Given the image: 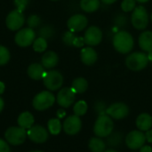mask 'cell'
Instances as JSON below:
<instances>
[{
	"instance_id": "cell-1",
	"label": "cell",
	"mask_w": 152,
	"mask_h": 152,
	"mask_svg": "<svg viewBox=\"0 0 152 152\" xmlns=\"http://www.w3.org/2000/svg\"><path fill=\"white\" fill-rule=\"evenodd\" d=\"M113 46L114 48L120 53L126 54L131 52V50L134 47V40L133 36L126 31V30H120L117 32L112 39Z\"/></svg>"
},
{
	"instance_id": "cell-2",
	"label": "cell",
	"mask_w": 152,
	"mask_h": 152,
	"mask_svg": "<svg viewBox=\"0 0 152 152\" xmlns=\"http://www.w3.org/2000/svg\"><path fill=\"white\" fill-rule=\"evenodd\" d=\"M114 129L112 118L108 115L99 116L94 126V133L97 137L107 138Z\"/></svg>"
},
{
	"instance_id": "cell-3",
	"label": "cell",
	"mask_w": 152,
	"mask_h": 152,
	"mask_svg": "<svg viewBox=\"0 0 152 152\" xmlns=\"http://www.w3.org/2000/svg\"><path fill=\"white\" fill-rule=\"evenodd\" d=\"M149 59L145 53L135 52L129 54L126 59V67L133 71H140L146 68L148 65Z\"/></svg>"
},
{
	"instance_id": "cell-4",
	"label": "cell",
	"mask_w": 152,
	"mask_h": 152,
	"mask_svg": "<svg viewBox=\"0 0 152 152\" xmlns=\"http://www.w3.org/2000/svg\"><path fill=\"white\" fill-rule=\"evenodd\" d=\"M131 22L134 28L138 30L145 29L149 24V14L144 6L139 5L134 8L131 16Z\"/></svg>"
},
{
	"instance_id": "cell-5",
	"label": "cell",
	"mask_w": 152,
	"mask_h": 152,
	"mask_svg": "<svg viewBox=\"0 0 152 152\" xmlns=\"http://www.w3.org/2000/svg\"><path fill=\"white\" fill-rule=\"evenodd\" d=\"M55 102L54 95L49 91H43L37 94L33 99V107L39 111L45 110L52 107Z\"/></svg>"
},
{
	"instance_id": "cell-6",
	"label": "cell",
	"mask_w": 152,
	"mask_h": 152,
	"mask_svg": "<svg viewBox=\"0 0 152 152\" xmlns=\"http://www.w3.org/2000/svg\"><path fill=\"white\" fill-rule=\"evenodd\" d=\"M43 81L47 89L50 91H56L61 87L63 84V77L57 70H50L46 71Z\"/></svg>"
},
{
	"instance_id": "cell-7",
	"label": "cell",
	"mask_w": 152,
	"mask_h": 152,
	"mask_svg": "<svg viewBox=\"0 0 152 152\" xmlns=\"http://www.w3.org/2000/svg\"><path fill=\"white\" fill-rule=\"evenodd\" d=\"M6 141L12 145H20L24 142L27 137V131L22 127H10L4 134Z\"/></svg>"
},
{
	"instance_id": "cell-8",
	"label": "cell",
	"mask_w": 152,
	"mask_h": 152,
	"mask_svg": "<svg viewBox=\"0 0 152 152\" xmlns=\"http://www.w3.org/2000/svg\"><path fill=\"white\" fill-rule=\"evenodd\" d=\"M35 39H36V33L34 29L30 28L19 29V31L16 33L14 37L15 43L20 47H27L32 45Z\"/></svg>"
},
{
	"instance_id": "cell-9",
	"label": "cell",
	"mask_w": 152,
	"mask_h": 152,
	"mask_svg": "<svg viewBox=\"0 0 152 152\" xmlns=\"http://www.w3.org/2000/svg\"><path fill=\"white\" fill-rule=\"evenodd\" d=\"M146 142L145 134H143L140 130H134L130 132L126 137V146L134 151L140 150Z\"/></svg>"
},
{
	"instance_id": "cell-10",
	"label": "cell",
	"mask_w": 152,
	"mask_h": 152,
	"mask_svg": "<svg viewBox=\"0 0 152 152\" xmlns=\"http://www.w3.org/2000/svg\"><path fill=\"white\" fill-rule=\"evenodd\" d=\"M106 114L111 118L119 120L126 118L129 114V108L124 102H115L108 107Z\"/></svg>"
},
{
	"instance_id": "cell-11",
	"label": "cell",
	"mask_w": 152,
	"mask_h": 152,
	"mask_svg": "<svg viewBox=\"0 0 152 152\" xmlns=\"http://www.w3.org/2000/svg\"><path fill=\"white\" fill-rule=\"evenodd\" d=\"M24 22H25V18L23 16L22 12H20L17 9L12 11L7 15L6 20H5L7 28L12 31L20 29V28L23 26Z\"/></svg>"
},
{
	"instance_id": "cell-12",
	"label": "cell",
	"mask_w": 152,
	"mask_h": 152,
	"mask_svg": "<svg viewBox=\"0 0 152 152\" xmlns=\"http://www.w3.org/2000/svg\"><path fill=\"white\" fill-rule=\"evenodd\" d=\"M76 99V93L71 87H64L62 88L57 94V102L62 108L70 107Z\"/></svg>"
},
{
	"instance_id": "cell-13",
	"label": "cell",
	"mask_w": 152,
	"mask_h": 152,
	"mask_svg": "<svg viewBox=\"0 0 152 152\" xmlns=\"http://www.w3.org/2000/svg\"><path fill=\"white\" fill-rule=\"evenodd\" d=\"M84 39L85 43L89 46L98 45L102 40V31L96 26H91L86 30Z\"/></svg>"
},
{
	"instance_id": "cell-14",
	"label": "cell",
	"mask_w": 152,
	"mask_h": 152,
	"mask_svg": "<svg viewBox=\"0 0 152 152\" xmlns=\"http://www.w3.org/2000/svg\"><path fill=\"white\" fill-rule=\"evenodd\" d=\"M82 127V121L78 116L75 114L68 117L63 123V130L66 134L69 135L77 134Z\"/></svg>"
},
{
	"instance_id": "cell-15",
	"label": "cell",
	"mask_w": 152,
	"mask_h": 152,
	"mask_svg": "<svg viewBox=\"0 0 152 152\" xmlns=\"http://www.w3.org/2000/svg\"><path fill=\"white\" fill-rule=\"evenodd\" d=\"M87 24H88V20L83 14H74L69 19L67 22L69 29L74 33L84 30L86 28Z\"/></svg>"
},
{
	"instance_id": "cell-16",
	"label": "cell",
	"mask_w": 152,
	"mask_h": 152,
	"mask_svg": "<svg viewBox=\"0 0 152 152\" xmlns=\"http://www.w3.org/2000/svg\"><path fill=\"white\" fill-rule=\"evenodd\" d=\"M27 134L32 142L37 143L45 142L48 139V132L41 126H31L28 129Z\"/></svg>"
},
{
	"instance_id": "cell-17",
	"label": "cell",
	"mask_w": 152,
	"mask_h": 152,
	"mask_svg": "<svg viewBox=\"0 0 152 152\" xmlns=\"http://www.w3.org/2000/svg\"><path fill=\"white\" fill-rule=\"evenodd\" d=\"M80 58H81L82 62L85 65L91 66L96 62V61L98 59V55H97L96 51L93 47L87 46V47H85L81 50Z\"/></svg>"
},
{
	"instance_id": "cell-18",
	"label": "cell",
	"mask_w": 152,
	"mask_h": 152,
	"mask_svg": "<svg viewBox=\"0 0 152 152\" xmlns=\"http://www.w3.org/2000/svg\"><path fill=\"white\" fill-rule=\"evenodd\" d=\"M46 71L42 64L39 63H32L28 68V75L30 78L34 80L43 79Z\"/></svg>"
},
{
	"instance_id": "cell-19",
	"label": "cell",
	"mask_w": 152,
	"mask_h": 152,
	"mask_svg": "<svg viewBox=\"0 0 152 152\" xmlns=\"http://www.w3.org/2000/svg\"><path fill=\"white\" fill-rule=\"evenodd\" d=\"M59 61V57L56 53L53 51H47L42 56L41 63L45 69H52L54 68Z\"/></svg>"
},
{
	"instance_id": "cell-20",
	"label": "cell",
	"mask_w": 152,
	"mask_h": 152,
	"mask_svg": "<svg viewBox=\"0 0 152 152\" xmlns=\"http://www.w3.org/2000/svg\"><path fill=\"white\" fill-rule=\"evenodd\" d=\"M136 126L142 132H147L152 127V117L148 113H142L137 117Z\"/></svg>"
},
{
	"instance_id": "cell-21",
	"label": "cell",
	"mask_w": 152,
	"mask_h": 152,
	"mask_svg": "<svg viewBox=\"0 0 152 152\" xmlns=\"http://www.w3.org/2000/svg\"><path fill=\"white\" fill-rule=\"evenodd\" d=\"M139 45L142 50L146 53H150L152 51V31L146 30L142 32L138 39Z\"/></svg>"
},
{
	"instance_id": "cell-22",
	"label": "cell",
	"mask_w": 152,
	"mask_h": 152,
	"mask_svg": "<svg viewBox=\"0 0 152 152\" xmlns=\"http://www.w3.org/2000/svg\"><path fill=\"white\" fill-rule=\"evenodd\" d=\"M33 124L34 117L31 113L28 111L22 112L18 118V125L20 127H22L24 129H29L31 126H33Z\"/></svg>"
},
{
	"instance_id": "cell-23",
	"label": "cell",
	"mask_w": 152,
	"mask_h": 152,
	"mask_svg": "<svg viewBox=\"0 0 152 152\" xmlns=\"http://www.w3.org/2000/svg\"><path fill=\"white\" fill-rule=\"evenodd\" d=\"M101 0H80V7L86 12H94L99 9Z\"/></svg>"
},
{
	"instance_id": "cell-24",
	"label": "cell",
	"mask_w": 152,
	"mask_h": 152,
	"mask_svg": "<svg viewBox=\"0 0 152 152\" xmlns=\"http://www.w3.org/2000/svg\"><path fill=\"white\" fill-rule=\"evenodd\" d=\"M88 148L92 152H104L106 149L105 142L100 137L91 138L88 143Z\"/></svg>"
},
{
	"instance_id": "cell-25",
	"label": "cell",
	"mask_w": 152,
	"mask_h": 152,
	"mask_svg": "<svg viewBox=\"0 0 152 152\" xmlns=\"http://www.w3.org/2000/svg\"><path fill=\"white\" fill-rule=\"evenodd\" d=\"M71 88L76 94H83L88 88V82L84 77H77L72 82Z\"/></svg>"
},
{
	"instance_id": "cell-26",
	"label": "cell",
	"mask_w": 152,
	"mask_h": 152,
	"mask_svg": "<svg viewBox=\"0 0 152 152\" xmlns=\"http://www.w3.org/2000/svg\"><path fill=\"white\" fill-rule=\"evenodd\" d=\"M122 134L119 132H116V133H111L108 137H107V144L111 147V148H116L118 147L121 142H122Z\"/></svg>"
},
{
	"instance_id": "cell-27",
	"label": "cell",
	"mask_w": 152,
	"mask_h": 152,
	"mask_svg": "<svg viewBox=\"0 0 152 152\" xmlns=\"http://www.w3.org/2000/svg\"><path fill=\"white\" fill-rule=\"evenodd\" d=\"M48 130L53 134L57 135L61 131V123L59 118H52L48 121Z\"/></svg>"
},
{
	"instance_id": "cell-28",
	"label": "cell",
	"mask_w": 152,
	"mask_h": 152,
	"mask_svg": "<svg viewBox=\"0 0 152 152\" xmlns=\"http://www.w3.org/2000/svg\"><path fill=\"white\" fill-rule=\"evenodd\" d=\"M87 109H88V106L85 101H78L77 103H75L74 108H73V111H74V114L76 116L81 117L86 113Z\"/></svg>"
},
{
	"instance_id": "cell-29",
	"label": "cell",
	"mask_w": 152,
	"mask_h": 152,
	"mask_svg": "<svg viewBox=\"0 0 152 152\" xmlns=\"http://www.w3.org/2000/svg\"><path fill=\"white\" fill-rule=\"evenodd\" d=\"M33 49L37 52V53H42L45 52L47 48V41L45 38L43 37H37L34 40L33 42Z\"/></svg>"
},
{
	"instance_id": "cell-30",
	"label": "cell",
	"mask_w": 152,
	"mask_h": 152,
	"mask_svg": "<svg viewBox=\"0 0 152 152\" xmlns=\"http://www.w3.org/2000/svg\"><path fill=\"white\" fill-rule=\"evenodd\" d=\"M38 34H39L40 37L48 39V38H51L54 35V28H53V27H52L50 25H45V26H43L39 29Z\"/></svg>"
},
{
	"instance_id": "cell-31",
	"label": "cell",
	"mask_w": 152,
	"mask_h": 152,
	"mask_svg": "<svg viewBox=\"0 0 152 152\" xmlns=\"http://www.w3.org/2000/svg\"><path fill=\"white\" fill-rule=\"evenodd\" d=\"M136 7V0H123L121 3V8L125 12H129L134 10Z\"/></svg>"
},
{
	"instance_id": "cell-32",
	"label": "cell",
	"mask_w": 152,
	"mask_h": 152,
	"mask_svg": "<svg viewBox=\"0 0 152 152\" xmlns=\"http://www.w3.org/2000/svg\"><path fill=\"white\" fill-rule=\"evenodd\" d=\"M10 60V53L8 49L4 46L0 45V65H4L6 64Z\"/></svg>"
},
{
	"instance_id": "cell-33",
	"label": "cell",
	"mask_w": 152,
	"mask_h": 152,
	"mask_svg": "<svg viewBox=\"0 0 152 152\" xmlns=\"http://www.w3.org/2000/svg\"><path fill=\"white\" fill-rule=\"evenodd\" d=\"M107 105L104 102L102 101H98L95 102L94 104V110L95 112L99 115V116H102V115H107L106 114V111H107Z\"/></svg>"
},
{
	"instance_id": "cell-34",
	"label": "cell",
	"mask_w": 152,
	"mask_h": 152,
	"mask_svg": "<svg viewBox=\"0 0 152 152\" xmlns=\"http://www.w3.org/2000/svg\"><path fill=\"white\" fill-rule=\"evenodd\" d=\"M41 23V20L40 18L36 15V14H32L30 15L28 20H27V24L28 26V28H37Z\"/></svg>"
},
{
	"instance_id": "cell-35",
	"label": "cell",
	"mask_w": 152,
	"mask_h": 152,
	"mask_svg": "<svg viewBox=\"0 0 152 152\" xmlns=\"http://www.w3.org/2000/svg\"><path fill=\"white\" fill-rule=\"evenodd\" d=\"M76 36L74 34V32L72 31H67L63 34V37H62V41L63 43L66 45H69V46H73V41L75 39Z\"/></svg>"
},
{
	"instance_id": "cell-36",
	"label": "cell",
	"mask_w": 152,
	"mask_h": 152,
	"mask_svg": "<svg viewBox=\"0 0 152 152\" xmlns=\"http://www.w3.org/2000/svg\"><path fill=\"white\" fill-rule=\"evenodd\" d=\"M126 22H127V19L125 15L123 14H119L116 17L115 19V24L117 27H119V28H122L124 26L126 25Z\"/></svg>"
},
{
	"instance_id": "cell-37",
	"label": "cell",
	"mask_w": 152,
	"mask_h": 152,
	"mask_svg": "<svg viewBox=\"0 0 152 152\" xmlns=\"http://www.w3.org/2000/svg\"><path fill=\"white\" fill-rule=\"evenodd\" d=\"M28 2L29 0H14V4L17 10L23 12L27 7V5L28 4Z\"/></svg>"
},
{
	"instance_id": "cell-38",
	"label": "cell",
	"mask_w": 152,
	"mask_h": 152,
	"mask_svg": "<svg viewBox=\"0 0 152 152\" xmlns=\"http://www.w3.org/2000/svg\"><path fill=\"white\" fill-rule=\"evenodd\" d=\"M85 44H86V43H85L84 37H77V36H76V37H75V39H74V41H73V46L78 47V48H79V47H83Z\"/></svg>"
},
{
	"instance_id": "cell-39",
	"label": "cell",
	"mask_w": 152,
	"mask_h": 152,
	"mask_svg": "<svg viewBox=\"0 0 152 152\" xmlns=\"http://www.w3.org/2000/svg\"><path fill=\"white\" fill-rule=\"evenodd\" d=\"M0 152H10V148L5 141L0 139Z\"/></svg>"
},
{
	"instance_id": "cell-40",
	"label": "cell",
	"mask_w": 152,
	"mask_h": 152,
	"mask_svg": "<svg viewBox=\"0 0 152 152\" xmlns=\"http://www.w3.org/2000/svg\"><path fill=\"white\" fill-rule=\"evenodd\" d=\"M145 137H146V141H147L148 142L152 143V129L148 130V131L145 133Z\"/></svg>"
},
{
	"instance_id": "cell-41",
	"label": "cell",
	"mask_w": 152,
	"mask_h": 152,
	"mask_svg": "<svg viewBox=\"0 0 152 152\" xmlns=\"http://www.w3.org/2000/svg\"><path fill=\"white\" fill-rule=\"evenodd\" d=\"M140 152H152V148L149 145H143L140 149Z\"/></svg>"
},
{
	"instance_id": "cell-42",
	"label": "cell",
	"mask_w": 152,
	"mask_h": 152,
	"mask_svg": "<svg viewBox=\"0 0 152 152\" xmlns=\"http://www.w3.org/2000/svg\"><path fill=\"white\" fill-rule=\"evenodd\" d=\"M65 115H66V112H65L63 110H58V112H57V116H58V118H64V117H65Z\"/></svg>"
},
{
	"instance_id": "cell-43",
	"label": "cell",
	"mask_w": 152,
	"mask_h": 152,
	"mask_svg": "<svg viewBox=\"0 0 152 152\" xmlns=\"http://www.w3.org/2000/svg\"><path fill=\"white\" fill-rule=\"evenodd\" d=\"M4 89H5V86L3 82L0 81V95L4 92Z\"/></svg>"
},
{
	"instance_id": "cell-44",
	"label": "cell",
	"mask_w": 152,
	"mask_h": 152,
	"mask_svg": "<svg viewBox=\"0 0 152 152\" xmlns=\"http://www.w3.org/2000/svg\"><path fill=\"white\" fill-rule=\"evenodd\" d=\"M103 4H113V3H115L117 0H101Z\"/></svg>"
},
{
	"instance_id": "cell-45",
	"label": "cell",
	"mask_w": 152,
	"mask_h": 152,
	"mask_svg": "<svg viewBox=\"0 0 152 152\" xmlns=\"http://www.w3.org/2000/svg\"><path fill=\"white\" fill-rule=\"evenodd\" d=\"M3 109H4V101H3V99L0 97V112L3 110Z\"/></svg>"
},
{
	"instance_id": "cell-46",
	"label": "cell",
	"mask_w": 152,
	"mask_h": 152,
	"mask_svg": "<svg viewBox=\"0 0 152 152\" xmlns=\"http://www.w3.org/2000/svg\"><path fill=\"white\" fill-rule=\"evenodd\" d=\"M148 55V59H149V61H152V51L151 52H150L149 53V54H147Z\"/></svg>"
},
{
	"instance_id": "cell-47",
	"label": "cell",
	"mask_w": 152,
	"mask_h": 152,
	"mask_svg": "<svg viewBox=\"0 0 152 152\" xmlns=\"http://www.w3.org/2000/svg\"><path fill=\"white\" fill-rule=\"evenodd\" d=\"M150 0H136V2H139V3H142V4H143V3H147V2H149Z\"/></svg>"
},
{
	"instance_id": "cell-48",
	"label": "cell",
	"mask_w": 152,
	"mask_h": 152,
	"mask_svg": "<svg viewBox=\"0 0 152 152\" xmlns=\"http://www.w3.org/2000/svg\"><path fill=\"white\" fill-rule=\"evenodd\" d=\"M104 152H118L117 151L113 150V149H110V150H108V151H105Z\"/></svg>"
},
{
	"instance_id": "cell-49",
	"label": "cell",
	"mask_w": 152,
	"mask_h": 152,
	"mask_svg": "<svg viewBox=\"0 0 152 152\" xmlns=\"http://www.w3.org/2000/svg\"><path fill=\"white\" fill-rule=\"evenodd\" d=\"M151 21H152V13H151Z\"/></svg>"
},
{
	"instance_id": "cell-50",
	"label": "cell",
	"mask_w": 152,
	"mask_h": 152,
	"mask_svg": "<svg viewBox=\"0 0 152 152\" xmlns=\"http://www.w3.org/2000/svg\"><path fill=\"white\" fill-rule=\"evenodd\" d=\"M31 152H43V151H31Z\"/></svg>"
},
{
	"instance_id": "cell-51",
	"label": "cell",
	"mask_w": 152,
	"mask_h": 152,
	"mask_svg": "<svg viewBox=\"0 0 152 152\" xmlns=\"http://www.w3.org/2000/svg\"><path fill=\"white\" fill-rule=\"evenodd\" d=\"M52 1H57V0H52Z\"/></svg>"
}]
</instances>
